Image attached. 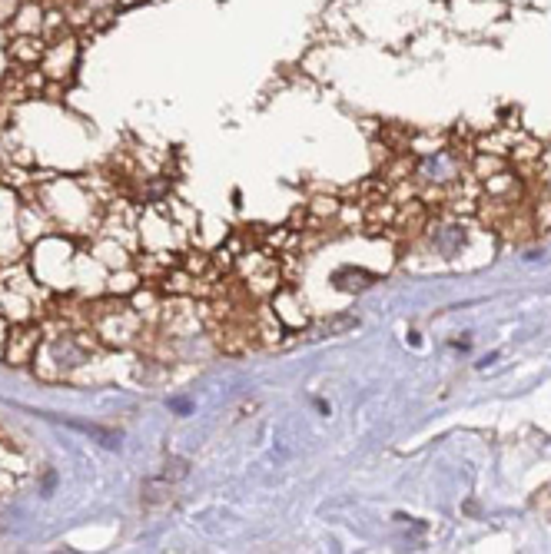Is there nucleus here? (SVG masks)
Listing matches in <instances>:
<instances>
[{
    "mask_svg": "<svg viewBox=\"0 0 551 554\" xmlns=\"http://www.w3.org/2000/svg\"><path fill=\"white\" fill-rule=\"evenodd\" d=\"M77 64H80V40L67 30V34L47 40V50H44V57H40L37 67H40V73H44L50 83L67 87V83L74 80Z\"/></svg>",
    "mask_w": 551,
    "mask_h": 554,
    "instance_id": "1",
    "label": "nucleus"
},
{
    "mask_svg": "<svg viewBox=\"0 0 551 554\" xmlns=\"http://www.w3.org/2000/svg\"><path fill=\"white\" fill-rule=\"evenodd\" d=\"M27 475H30V458L20 452V445L0 428V501H4L10 491H17L24 485Z\"/></svg>",
    "mask_w": 551,
    "mask_h": 554,
    "instance_id": "2",
    "label": "nucleus"
},
{
    "mask_svg": "<svg viewBox=\"0 0 551 554\" xmlns=\"http://www.w3.org/2000/svg\"><path fill=\"white\" fill-rule=\"evenodd\" d=\"M44 342V329L37 322H14L7 329V339H4V359L10 365H27L34 362V355Z\"/></svg>",
    "mask_w": 551,
    "mask_h": 554,
    "instance_id": "3",
    "label": "nucleus"
},
{
    "mask_svg": "<svg viewBox=\"0 0 551 554\" xmlns=\"http://www.w3.org/2000/svg\"><path fill=\"white\" fill-rule=\"evenodd\" d=\"M269 306H273L276 319L283 322V329H303L309 322L306 302L299 299V292L289 289V286H279L273 296H269Z\"/></svg>",
    "mask_w": 551,
    "mask_h": 554,
    "instance_id": "4",
    "label": "nucleus"
},
{
    "mask_svg": "<svg viewBox=\"0 0 551 554\" xmlns=\"http://www.w3.org/2000/svg\"><path fill=\"white\" fill-rule=\"evenodd\" d=\"M44 50H47V40L40 34H14L7 44V57H10V64H17V67H37Z\"/></svg>",
    "mask_w": 551,
    "mask_h": 554,
    "instance_id": "5",
    "label": "nucleus"
},
{
    "mask_svg": "<svg viewBox=\"0 0 551 554\" xmlns=\"http://www.w3.org/2000/svg\"><path fill=\"white\" fill-rule=\"evenodd\" d=\"M44 20H47V10L40 7V4H20L17 7V14L10 17V37L14 34H40L44 30ZM44 37V34H40Z\"/></svg>",
    "mask_w": 551,
    "mask_h": 554,
    "instance_id": "6",
    "label": "nucleus"
},
{
    "mask_svg": "<svg viewBox=\"0 0 551 554\" xmlns=\"http://www.w3.org/2000/svg\"><path fill=\"white\" fill-rule=\"evenodd\" d=\"M17 7H20V0H0V27L10 24V17L17 14Z\"/></svg>",
    "mask_w": 551,
    "mask_h": 554,
    "instance_id": "7",
    "label": "nucleus"
},
{
    "mask_svg": "<svg viewBox=\"0 0 551 554\" xmlns=\"http://www.w3.org/2000/svg\"><path fill=\"white\" fill-rule=\"evenodd\" d=\"M7 329H10V322L0 319V355H4V339H7Z\"/></svg>",
    "mask_w": 551,
    "mask_h": 554,
    "instance_id": "8",
    "label": "nucleus"
}]
</instances>
